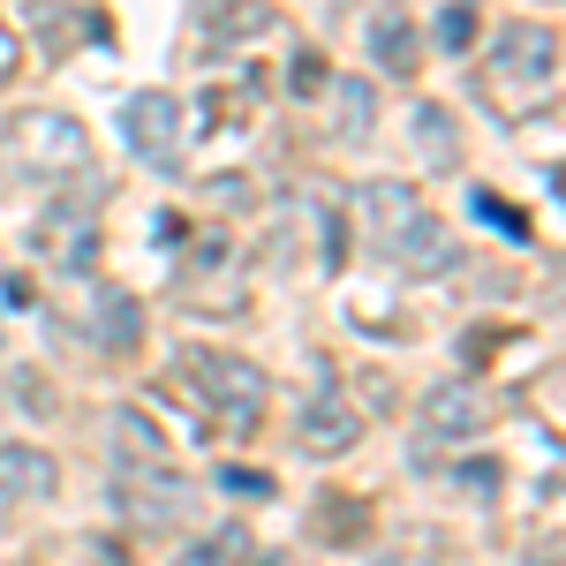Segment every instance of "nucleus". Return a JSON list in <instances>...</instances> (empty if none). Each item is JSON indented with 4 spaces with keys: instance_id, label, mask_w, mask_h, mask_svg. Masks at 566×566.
Wrapping results in <instances>:
<instances>
[{
    "instance_id": "14",
    "label": "nucleus",
    "mask_w": 566,
    "mask_h": 566,
    "mask_svg": "<svg viewBox=\"0 0 566 566\" xmlns=\"http://www.w3.org/2000/svg\"><path fill=\"white\" fill-rule=\"evenodd\" d=\"M31 15H39V45L45 53H69V45H84V39H106L98 15H91V23H69V15H76L69 0H31Z\"/></svg>"
},
{
    "instance_id": "5",
    "label": "nucleus",
    "mask_w": 566,
    "mask_h": 566,
    "mask_svg": "<svg viewBox=\"0 0 566 566\" xmlns=\"http://www.w3.org/2000/svg\"><path fill=\"white\" fill-rule=\"evenodd\" d=\"M483 416H491V400H483L476 378H438V386L416 392V431L431 446H469L483 431Z\"/></svg>"
},
{
    "instance_id": "19",
    "label": "nucleus",
    "mask_w": 566,
    "mask_h": 566,
    "mask_svg": "<svg viewBox=\"0 0 566 566\" xmlns=\"http://www.w3.org/2000/svg\"><path fill=\"white\" fill-rule=\"evenodd\" d=\"M250 552H258V536H250V528H219L212 544H197L189 559L205 566V559H250Z\"/></svg>"
},
{
    "instance_id": "8",
    "label": "nucleus",
    "mask_w": 566,
    "mask_h": 566,
    "mask_svg": "<svg viewBox=\"0 0 566 566\" xmlns=\"http://www.w3.org/2000/svg\"><path fill=\"white\" fill-rule=\"evenodd\" d=\"M175 461H159V469H122V499H129L136 522H181L189 514V483L167 476Z\"/></svg>"
},
{
    "instance_id": "22",
    "label": "nucleus",
    "mask_w": 566,
    "mask_h": 566,
    "mask_svg": "<svg viewBox=\"0 0 566 566\" xmlns=\"http://www.w3.org/2000/svg\"><path fill=\"white\" fill-rule=\"evenodd\" d=\"M15 61H23V45H15V31H8V23H0V84H8V76H15Z\"/></svg>"
},
{
    "instance_id": "7",
    "label": "nucleus",
    "mask_w": 566,
    "mask_h": 566,
    "mask_svg": "<svg viewBox=\"0 0 566 566\" xmlns=\"http://www.w3.org/2000/svg\"><path fill=\"white\" fill-rule=\"evenodd\" d=\"M61 491V461L31 446V438H0V499H15V506H39Z\"/></svg>"
},
{
    "instance_id": "18",
    "label": "nucleus",
    "mask_w": 566,
    "mask_h": 566,
    "mask_svg": "<svg viewBox=\"0 0 566 566\" xmlns=\"http://www.w3.org/2000/svg\"><path fill=\"white\" fill-rule=\"evenodd\" d=\"M219 491H234V499H272L280 483L264 476V469H234V461H219Z\"/></svg>"
},
{
    "instance_id": "13",
    "label": "nucleus",
    "mask_w": 566,
    "mask_h": 566,
    "mask_svg": "<svg viewBox=\"0 0 566 566\" xmlns=\"http://www.w3.org/2000/svg\"><path fill=\"white\" fill-rule=\"evenodd\" d=\"M370 53H378L386 76H416L423 69V39H416L408 15H370Z\"/></svg>"
},
{
    "instance_id": "2",
    "label": "nucleus",
    "mask_w": 566,
    "mask_h": 566,
    "mask_svg": "<svg viewBox=\"0 0 566 566\" xmlns=\"http://www.w3.org/2000/svg\"><path fill=\"white\" fill-rule=\"evenodd\" d=\"M483 106H499L506 122H522L536 106L559 98V31L552 23H506L476 69Z\"/></svg>"
},
{
    "instance_id": "17",
    "label": "nucleus",
    "mask_w": 566,
    "mask_h": 566,
    "mask_svg": "<svg viewBox=\"0 0 566 566\" xmlns=\"http://www.w3.org/2000/svg\"><path fill=\"white\" fill-rule=\"evenodd\" d=\"M325 84H333V76H325V53H295V61H287V91H295V98H317Z\"/></svg>"
},
{
    "instance_id": "3",
    "label": "nucleus",
    "mask_w": 566,
    "mask_h": 566,
    "mask_svg": "<svg viewBox=\"0 0 566 566\" xmlns=\"http://www.w3.org/2000/svg\"><path fill=\"white\" fill-rule=\"evenodd\" d=\"M0 151H8V167H23V175H39V181H61V175H84L91 167L84 122L61 114V106H23V114H8Z\"/></svg>"
},
{
    "instance_id": "6",
    "label": "nucleus",
    "mask_w": 566,
    "mask_h": 566,
    "mask_svg": "<svg viewBox=\"0 0 566 566\" xmlns=\"http://www.w3.org/2000/svg\"><path fill=\"white\" fill-rule=\"evenodd\" d=\"M295 446H303L310 461H340L363 446V408H355L340 386H317L303 400V416H295Z\"/></svg>"
},
{
    "instance_id": "9",
    "label": "nucleus",
    "mask_w": 566,
    "mask_h": 566,
    "mask_svg": "<svg viewBox=\"0 0 566 566\" xmlns=\"http://www.w3.org/2000/svg\"><path fill=\"white\" fill-rule=\"evenodd\" d=\"M84 333L98 340V348L129 355L136 340H144V303H136L129 287H91V317H84Z\"/></svg>"
},
{
    "instance_id": "10",
    "label": "nucleus",
    "mask_w": 566,
    "mask_h": 566,
    "mask_svg": "<svg viewBox=\"0 0 566 566\" xmlns=\"http://www.w3.org/2000/svg\"><path fill=\"white\" fill-rule=\"evenodd\" d=\"M408 144L423 151L431 175H453V167H461V129H453V114H446L438 98H416V106H408Z\"/></svg>"
},
{
    "instance_id": "21",
    "label": "nucleus",
    "mask_w": 566,
    "mask_h": 566,
    "mask_svg": "<svg viewBox=\"0 0 566 566\" xmlns=\"http://www.w3.org/2000/svg\"><path fill=\"white\" fill-rule=\"evenodd\" d=\"M461 491L491 499V491H499V461H469V469H461Z\"/></svg>"
},
{
    "instance_id": "1",
    "label": "nucleus",
    "mask_w": 566,
    "mask_h": 566,
    "mask_svg": "<svg viewBox=\"0 0 566 566\" xmlns=\"http://www.w3.org/2000/svg\"><path fill=\"white\" fill-rule=\"evenodd\" d=\"M167 378L197 400V416L219 438H258L264 408H272V378H264L250 355H227V348H175Z\"/></svg>"
},
{
    "instance_id": "15",
    "label": "nucleus",
    "mask_w": 566,
    "mask_h": 566,
    "mask_svg": "<svg viewBox=\"0 0 566 566\" xmlns=\"http://www.w3.org/2000/svg\"><path fill=\"white\" fill-rule=\"evenodd\" d=\"M370 122H378V91L363 84V76H348V84H340V129L370 136Z\"/></svg>"
},
{
    "instance_id": "12",
    "label": "nucleus",
    "mask_w": 566,
    "mask_h": 566,
    "mask_svg": "<svg viewBox=\"0 0 566 566\" xmlns=\"http://www.w3.org/2000/svg\"><path fill=\"white\" fill-rule=\"evenodd\" d=\"M310 536H317V544H363V536H370V506H363L355 491H317Z\"/></svg>"
},
{
    "instance_id": "4",
    "label": "nucleus",
    "mask_w": 566,
    "mask_h": 566,
    "mask_svg": "<svg viewBox=\"0 0 566 566\" xmlns=\"http://www.w3.org/2000/svg\"><path fill=\"white\" fill-rule=\"evenodd\" d=\"M122 136H129V151L144 167L175 175L181 151H189V114H181L175 91H136L129 106H122Z\"/></svg>"
},
{
    "instance_id": "20",
    "label": "nucleus",
    "mask_w": 566,
    "mask_h": 566,
    "mask_svg": "<svg viewBox=\"0 0 566 566\" xmlns=\"http://www.w3.org/2000/svg\"><path fill=\"white\" fill-rule=\"evenodd\" d=\"M476 219H491L499 234H528V219L514 205H499V189H476Z\"/></svg>"
},
{
    "instance_id": "16",
    "label": "nucleus",
    "mask_w": 566,
    "mask_h": 566,
    "mask_svg": "<svg viewBox=\"0 0 566 566\" xmlns=\"http://www.w3.org/2000/svg\"><path fill=\"white\" fill-rule=\"evenodd\" d=\"M438 45H446V53H469V45H476V8H469V0L438 8Z\"/></svg>"
},
{
    "instance_id": "11",
    "label": "nucleus",
    "mask_w": 566,
    "mask_h": 566,
    "mask_svg": "<svg viewBox=\"0 0 566 566\" xmlns=\"http://www.w3.org/2000/svg\"><path fill=\"white\" fill-rule=\"evenodd\" d=\"M106 438H114L122 469H159V461H175V446L159 438V423H151L144 408H114V416H106Z\"/></svg>"
}]
</instances>
